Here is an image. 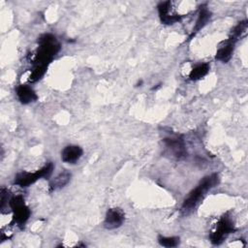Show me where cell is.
<instances>
[{"instance_id": "obj_13", "label": "cell", "mask_w": 248, "mask_h": 248, "mask_svg": "<svg viewBox=\"0 0 248 248\" xmlns=\"http://www.w3.org/2000/svg\"><path fill=\"white\" fill-rule=\"evenodd\" d=\"M210 16H211V13L209 12V10L203 5V6H201V9H200V13H199V16H198V19L196 21V24H195V27L193 29V33H192V36L197 33L199 30H201L207 22L208 20L210 19Z\"/></svg>"}, {"instance_id": "obj_14", "label": "cell", "mask_w": 248, "mask_h": 248, "mask_svg": "<svg viewBox=\"0 0 248 248\" xmlns=\"http://www.w3.org/2000/svg\"><path fill=\"white\" fill-rule=\"evenodd\" d=\"M208 72H209V65L207 63H202L197 65L191 70L189 74V78L192 80H198L202 78L204 76H206Z\"/></svg>"}, {"instance_id": "obj_4", "label": "cell", "mask_w": 248, "mask_h": 248, "mask_svg": "<svg viewBox=\"0 0 248 248\" xmlns=\"http://www.w3.org/2000/svg\"><path fill=\"white\" fill-rule=\"evenodd\" d=\"M9 204L13 210V216L15 222L18 226H22L26 223L28 218L30 217V209L24 202V199L22 196L17 195L14 196L9 200Z\"/></svg>"}, {"instance_id": "obj_10", "label": "cell", "mask_w": 248, "mask_h": 248, "mask_svg": "<svg viewBox=\"0 0 248 248\" xmlns=\"http://www.w3.org/2000/svg\"><path fill=\"white\" fill-rule=\"evenodd\" d=\"M234 45H235V41L229 38L226 42L223 43V45L218 48L215 58L221 62H228L232 55L233 49H234Z\"/></svg>"}, {"instance_id": "obj_17", "label": "cell", "mask_w": 248, "mask_h": 248, "mask_svg": "<svg viewBox=\"0 0 248 248\" xmlns=\"http://www.w3.org/2000/svg\"><path fill=\"white\" fill-rule=\"evenodd\" d=\"M158 242L164 247H175L179 244V237L177 236H162L158 237Z\"/></svg>"}, {"instance_id": "obj_16", "label": "cell", "mask_w": 248, "mask_h": 248, "mask_svg": "<svg viewBox=\"0 0 248 248\" xmlns=\"http://www.w3.org/2000/svg\"><path fill=\"white\" fill-rule=\"evenodd\" d=\"M46 66H34V68L32 69L30 75H29V78L28 80L31 81V82H35L37 80H39L46 73Z\"/></svg>"}, {"instance_id": "obj_12", "label": "cell", "mask_w": 248, "mask_h": 248, "mask_svg": "<svg viewBox=\"0 0 248 248\" xmlns=\"http://www.w3.org/2000/svg\"><path fill=\"white\" fill-rule=\"evenodd\" d=\"M71 179V173L67 170H64L62 172H60L56 177H54L50 182H49V191H55L58 190L62 187H64L65 185L68 184V182Z\"/></svg>"}, {"instance_id": "obj_2", "label": "cell", "mask_w": 248, "mask_h": 248, "mask_svg": "<svg viewBox=\"0 0 248 248\" xmlns=\"http://www.w3.org/2000/svg\"><path fill=\"white\" fill-rule=\"evenodd\" d=\"M39 46L34 54L32 62L35 66H46L51 62L60 49V45L51 34H44L38 40Z\"/></svg>"}, {"instance_id": "obj_9", "label": "cell", "mask_w": 248, "mask_h": 248, "mask_svg": "<svg viewBox=\"0 0 248 248\" xmlns=\"http://www.w3.org/2000/svg\"><path fill=\"white\" fill-rule=\"evenodd\" d=\"M82 149L78 145H68L61 152V159L68 164L77 163L82 156Z\"/></svg>"}, {"instance_id": "obj_11", "label": "cell", "mask_w": 248, "mask_h": 248, "mask_svg": "<svg viewBox=\"0 0 248 248\" xmlns=\"http://www.w3.org/2000/svg\"><path fill=\"white\" fill-rule=\"evenodd\" d=\"M16 96L18 98V100L20 101V103L26 105L29 103H32L34 101L37 100V94L36 92L33 90V88H31L29 85L26 84H20L16 87Z\"/></svg>"}, {"instance_id": "obj_8", "label": "cell", "mask_w": 248, "mask_h": 248, "mask_svg": "<svg viewBox=\"0 0 248 248\" xmlns=\"http://www.w3.org/2000/svg\"><path fill=\"white\" fill-rule=\"evenodd\" d=\"M158 13L160 19L165 24H172L181 19V16L172 12L171 2L166 1L158 5Z\"/></svg>"}, {"instance_id": "obj_7", "label": "cell", "mask_w": 248, "mask_h": 248, "mask_svg": "<svg viewBox=\"0 0 248 248\" xmlns=\"http://www.w3.org/2000/svg\"><path fill=\"white\" fill-rule=\"evenodd\" d=\"M125 220V214L121 208L113 207L107 211L104 226L108 230H113L120 227Z\"/></svg>"}, {"instance_id": "obj_15", "label": "cell", "mask_w": 248, "mask_h": 248, "mask_svg": "<svg viewBox=\"0 0 248 248\" xmlns=\"http://www.w3.org/2000/svg\"><path fill=\"white\" fill-rule=\"evenodd\" d=\"M246 30H247V21L246 20L240 21L232 30L230 38L236 42L240 37H242L245 34Z\"/></svg>"}, {"instance_id": "obj_6", "label": "cell", "mask_w": 248, "mask_h": 248, "mask_svg": "<svg viewBox=\"0 0 248 248\" xmlns=\"http://www.w3.org/2000/svg\"><path fill=\"white\" fill-rule=\"evenodd\" d=\"M164 142L169 153L171 156L175 157L176 159L180 160L187 156V150L185 147L184 140L181 136L166 138L164 139Z\"/></svg>"}, {"instance_id": "obj_5", "label": "cell", "mask_w": 248, "mask_h": 248, "mask_svg": "<svg viewBox=\"0 0 248 248\" xmlns=\"http://www.w3.org/2000/svg\"><path fill=\"white\" fill-rule=\"evenodd\" d=\"M234 231L235 228L232 219L228 215H224L218 221L215 230L210 233V241L213 244L218 245L223 242V240L228 236V234L233 232Z\"/></svg>"}, {"instance_id": "obj_3", "label": "cell", "mask_w": 248, "mask_h": 248, "mask_svg": "<svg viewBox=\"0 0 248 248\" xmlns=\"http://www.w3.org/2000/svg\"><path fill=\"white\" fill-rule=\"evenodd\" d=\"M52 170H53V165L52 163H48L46 166H44L42 169L34 172H28V171L19 172L15 178V184L20 187H28L29 185L35 183L37 180L43 177H48L51 174Z\"/></svg>"}, {"instance_id": "obj_1", "label": "cell", "mask_w": 248, "mask_h": 248, "mask_svg": "<svg viewBox=\"0 0 248 248\" xmlns=\"http://www.w3.org/2000/svg\"><path fill=\"white\" fill-rule=\"evenodd\" d=\"M219 183V176L217 173H212L210 175H207L202 178V180L198 184V186L193 189L188 197L184 200L181 210L182 212L189 213L191 210H193L205 197L206 193L214 188Z\"/></svg>"}]
</instances>
